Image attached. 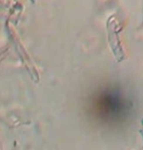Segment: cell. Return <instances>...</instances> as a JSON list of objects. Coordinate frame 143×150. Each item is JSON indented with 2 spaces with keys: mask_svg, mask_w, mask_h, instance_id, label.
<instances>
[{
  "mask_svg": "<svg viewBox=\"0 0 143 150\" xmlns=\"http://www.w3.org/2000/svg\"><path fill=\"white\" fill-rule=\"evenodd\" d=\"M92 110L97 119L106 123L122 121L128 112V101L120 90L106 88L94 96L91 103Z\"/></svg>",
  "mask_w": 143,
  "mask_h": 150,
  "instance_id": "obj_1",
  "label": "cell"
}]
</instances>
